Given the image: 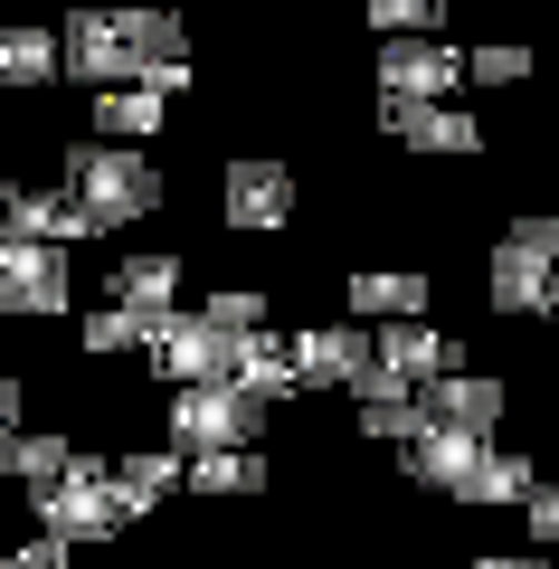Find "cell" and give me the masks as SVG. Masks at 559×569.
Instances as JSON below:
<instances>
[{
    "instance_id": "obj_1",
    "label": "cell",
    "mask_w": 559,
    "mask_h": 569,
    "mask_svg": "<svg viewBox=\"0 0 559 569\" xmlns=\"http://www.w3.org/2000/svg\"><path fill=\"white\" fill-rule=\"evenodd\" d=\"M399 466H408V485L456 493V503H521V493H531V466L502 456L493 437H446V427H418V437L399 447Z\"/></svg>"
},
{
    "instance_id": "obj_2",
    "label": "cell",
    "mask_w": 559,
    "mask_h": 569,
    "mask_svg": "<svg viewBox=\"0 0 559 569\" xmlns=\"http://www.w3.org/2000/svg\"><path fill=\"white\" fill-rule=\"evenodd\" d=\"M58 190L86 209V219H96V238H104V228H133V219H152V200H161V171H152V152H123V142H67Z\"/></svg>"
},
{
    "instance_id": "obj_3",
    "label": "cell",
    "mask_w": 559,
    "mask_h": 569,
    "mask_svg": "<svg viewBox=\"0 0 559 569\" xmlns=\"http://www.w3.org/2000/svg\"><path fill=\"white\" fill-rule=\"evenodd\" d=\"M123 493H114V466L104 456H77V466L58 475V485L39 493V541L58 550H86V541H123Z\"/></svg>"
},
{
    "instance_id": "obj_4",
    "label": "cell",
    "mask_w": 559,
    "mask_h": 569,
    "mask_svg": "<svg viewBox=\"0 0 559 569\" xmlns=\"http://www.w3.org/2000/svg\"><path fill=\"white\" fill-rule=\"evenodd\" d=\"M257 427H266V408L247 399V389H180L171 399V456L180 466H200V456H238V447H257Z\"/></svg>"
},
{
    "instance_id": "obj_5",
    "label": "cell",
    "mask_w": 559,
    "mask_h": 569,
    "mask_svg": "<svg viewBox=\"0 0 559 569\" xmlns=\"http://www.w3.org/2000/svg\"><path fill=\"white\" fill-rule=\"evenodd\" d=\"M58 77L86 86V96L142 86V58H133V39H123V10H77V20L58 29Z\"/></svg>"
},
{
    "instance_id": "obj_6",
    "label": "cell",
    "mask_w": 559,
    "mask_h": 569,
    "mask_svg": "<svg viewBox=\"0 0 559 569\" xmlns=\"http://www.w3.org/2000/svg\"><path fill=\"white\" fill-rule=\"evenodd\" d=\"M247 342H257V332H247ZM247 342L219 332L200 305H190V313H171V323L152 332V361H161V380H180V389H219V380H238V351Z\"/></svg>"
},
{
    "instance_id": "obj_7",
    "label": "cell",
    "mask_w": 559,
    "mask_h": 569,
    "mask_svg": "<svg viewBox=\"0 0 559 569\" xmlns=\"http://www.w3.org/2000/svg\"><path fill=\"white\" fill-rule=\"evenodd\" d=\"M219 219L238 228V238H276V228L295 219V171H285L276 152H238V162L219 171Z\"/></svg>"
},
{
    "instance_id": "obj_8",
    "label": "cell",
    "mask_w": 559,
    "mask_h": 569,
    "mask_svg": "<svg viewBox=\"0 0 559 569\" xmlns=\"http://www.w3.org/2000/svg\"><path fill=\"white\" fill-rule=\"evenodd\" d=\"M550 276H559V219H512L502 247H493V305L502 313H540Z\"/></svg>"
},
{
    "instance_id": "obj_9",
    "label": "cell",
    "mask_w": 559,
    "mask_h": 569,
    "mask_svg": "<svg viewBox=\"0 0 559 569\" xmlns=\"http://www.w3.org/2000/svg\"><path fill=\"white\" fill-rule=\"evenodd\" d=\"M446 370H465L456 342L418 313V323H380V342H370V380H360V389H408V399H418V389L446 380Z\"/></svg>"
},
{
    "instance_id": "obj_10",
    "label": "cell",
    "mask_w": 559,
    "mask_h": 569,
    "mask_svg": "<svg viewBox=\"0 0 559 569\" xmlns=\"http://www.w3.org/2000/svg\"><path fill=\"white\" fill-rule=\"evenodd\" d=\"M67 305H77V276H67L58 247L0 238V323L10 313H67Z\"/></svg>"
},
{
    "instance_id": "obj_11",
    "label": "cell",
    "mask_w": 559,
    "mask_h": 569,
    "mask_svg": "<svg viewBox=\"0 0 559 569\" xmlns=\"http://www.w3.org/2000/svg\"><path fill=\"white\" fill-rule=\"evenodd\" d=\"M465 86V58L446 39H389L380 48V104H446Z\"/></svg>"
},
{
    "instance_id": "obj_12",
    "label": "cell",
    "mask_w": 559,
    "mask_h": 569,
    "mask_svg": "<svg viewBox=\"0 0 559 569\" xmlns=\"http://www.w3.org/2000/svg\"><path fill=\"white\" fill-rule=\"evenodd\" d=\"M285 361H295V389H360L370 380V332L360 323H303L285 342Z\"/></svg>"
},
{
    "instance_id": "obj_13",
    "label": "cell",
    "mask_w": 559,
    "mask_h": 569,
    "mask_svg": "<svg viewBox=\"0 0 559 569\" xmlns=\"http://www.w3.org/2000/svg\"><path fill=\"white\" fill-rule=\"evenodd\" d=\"M418 427H446V437H493L502 427V380L483 370H446V380L418 389Z\"/></svg>"
},
{
    "instance_id": "obj_14",
    "label": "cell",
    "mask_w": 559,
    "mask_h": 569,
    "mask_svg": "<svg viewBox=\"0 0 559 569\" xmlns=\"http://www.w3.org/2000/svg\"><path fill=\"white\" fill-rule=\"evenodd\" d=\"M380 123L408 142V152H456V162L483 152V123L465 114V104H380Z\"/></svg>"
},
{
    "instance_id": "obj_15",
    "label": "cell",
    "mask_w": 559,
    "mask_h": 569,
    "mask_svg": "<svg viewBox=\"0 0 559 569\" xmlns=\"http://www.w3.org/2000/svg\"><path fill=\"white\" fill-rule=\"evenodd\" d=\"M104 295H114L133 323H171V313H180L171 305V295H180V257H161V247H152V257H123L114 276H104Z\"/></svg>"
},
{
    "instance_id": "obj_16",
    "label": "cell",
    "mask_w": 559,
    "mask_h": 569,
    "mask_svg": "<svg viewBox=\"0 0 559 569\" xmlns=\"http://www.w3.org/2000/svg\"><path fill=\"white\" fill-rule=\"evenodd\" d=\"M10 238H29V247H77V238H96V219H86L67 190H20V209H10Z\"/></svg>"
},
{
    "instance_id": "obj_17",
    "label": "cell",
    "mask_w": 559,
    "mask_h": 569,
    "mask_svg": "<svg viewBox=\"0 0 559 569\" xmlns=\"http://www.w3.org/2000/svg\"><path fill=\"white\" fill-rule=\"evenodd\" d=\"M341 295H351V313H370V323H418L427 276H418V266H389V276H380V266H360Z\"/></svg>"
},
{
    "instance_id": "obj_18",
    "label": "cell",
    "mask_w": 559,
    "mask_h": 569,
    "mask_svg": "<svg viewBox=\"0 0 559 569\" xmlns=\"http://www.w3.org/2000/svg\"><path fill=\"white\" fill-rule=\"evenodd\" d=\"M58 86V29H0V96Z\"/></svg>"
},
{
    "instance_id": "obj_19",
    "label": "cell",
    "mask_w": 559,
    "mask_h": 569,
    "mask_svg": "<svg viewBox=\"0 0 559 569\" xmlns=\"http://www.w3.org/2000/svg\"><path fill=\"white\" fill-rule=\"evenodd\" d=\"M0 466L20 475L29 493H48V485H58V475H67V466H77V437H58V427H20V437L0 447Z\"/></svg>"
},
{
    "instance_id": "obj_20",
    "label": "cell",
    "mask_w": 559,
    "mask_h": 569,
    "mask_svg": "<svg viewBox=\"0 0 559 569\" xmlns=\"http://www.w3.org/2000/svg\"><path fill=\"white\" fill-rule=\"evenodd\" d=\"M171 123V104L152 86H123V96H96V142H152Z\"/></svg>"
},
{
    "instance_id": "obj_21",
    "label": "cell",
    "mask_w": 559,
    "mask_h": 569,
    "mask_svg": "<svg viewBox=\"0 0 559 569\" xmlns=\"http://www.w3.org/2000/svg\"><path fill=\"white\" fill-rule=\"evenodd\" d=\"M180 475H190V466H180L171 447H133V456H114V493H123V512H152L161 493L180 485Z\"/></svg>"
},
{
    "instance_id": "obj_22",
    "label": "cell",
    "mask_w": 559,
    "mask_h": 569,
    "mask_svg": "<svg viewBox=\"0 0 559 569\" xmlns=\"http://www.w3.org/2000/svg\"><path fill=\"white\" fill-rule=\"evenodd\" d=\"M228 389H247V399H257V408L295 399V361H285V342H276V332H257V342L238 351V380H228Z\"/></svg>"
},
{
    "instance_id": "obj_23",
    "label": "cell",
    "mask_w": 559,
    "mask_h": 569,
    "mask_svg": "<svg viewBox=\"0 0 559 569\" xmlns=\"http://www.w3.org/2000/svg\"><path fill=\"white\" fill-rule=\"evenodd\" d=\"M180 485H190V493H266V485H276V466H266L257 447H238V456H200Z\"/></svg>"
},
{
    "instance_id": "obj_24",
    "label": "cell",
    "mask_w": 559,
    "mask_h": 569,
    "mask_svg": "<svg viewBox=\"0 0 559 569\" xmlns=\"http://www.w3.org/2000/svg\"><path fill=\"white\" fill-rule=\"evenodd\" d=\"M360 399V437H370V447H408V437H418V399H408V389H351Z\"/></svg>"
},
{
    "instance_id": "obj_25",
    "label": "cell",
    "mask_w": 559,
    "mask_h": 569,
    "mask_svg": "<svg viewBox=\"0 0 559 569\" xmlns=\"http://www.w3.org/2000/svg\"><path fill=\"white\" fill-rule=\"evenodd\" d=\"M152 332H161V323H133L123 305H96V313L77 323V342L96 351V361H123V351H152Z\"/></svg>"
},
{
    "instance_id": "obj_26",
    "label": "cell",
    "mask_w": 559,
    "mask_h": 569,
    "mask_svg": "<svg viewBox=\"0 0 559 569\" xmlns=\"http://www.w3.org/2000/svg\"><path fill=\"white\" fill-rule=\"evenodd\" d=\"M123 39H133L142 77H152V67H180V20L171 10H123Z\"/></svg>"
},
{
    "instance_id": "obj_27",
    "label": "cell",
    "mask_w": 559,
    "mask_h": 569,
    "mask_svg": "<svg viewBox=\"0 0 559 569\" xmlns=\"http://www.w3.org/2000/svg\"><path fill=\"white\" fill-rule=\"evenodd\" d=\"M437 20H446L437 0H370V29H380V48H389V39H437Z\"/></svg>"
},
{
    "instance_id": "obj_28",
    "label": "cell",
    "mask_w": 559,
    "mask_h": 569,
    "mask_svg": "<svg viewBox=\"0 0 559 569\" xmlns=\"http://www.w3.org/2000/svg\"><path fill=\"white\" fill-rule=\"evenodd\" d=\"M200 313H209L219 332H238V342H247V332H266V295H257V284H219Z\"/></svg>"
},
{
    "instance_id": "obj_29",
    "label": "cell",
    "mask_w": 559,
    "mask_h": 569,
    "mask_svg": "<svg viewBox=\"0 0 559 569\" xmlns=\"http://www.w3.org/2000/svg\"><path fill=\"white\" fill-rule=\"evenodd\" d=\"M465 77H475V86H521V77H531V48H475Z\"/></svg>"
},
{
    "instance_id": "obj_30",
    "label": "cell",
    "mask_w": 559,
    "mask_h": 569,
    "mask_svg": "<svg viewBox=\"0 0 559 569\" xmlns=\"http://www.w3.org/2000/svg\"><path fill=\"white\" fill-rule=\"evenodd\" d=\"M521 512H531V541L559 550V485H531V493H521Z\"/></svg>"
},
{
    "instance_id": "obj_31",
    "label": "cell",
    "mask_w": 559,
    "mask_h": 569,
    "mask_svg": "<svg viewBox=\"0 0 559 569\" xmlns=\"http://www.w3.org/2000/svg\"><path fill=\"white\" fill-rule=\"evenodd\" d=\"M0 569H86V560H77V550H58V541H20Z\"/></svg>"
},
{
    "instance_id": "obj_32",
    "label": "cell",
    "mask_w": 559,
    "mask_h": 569,
    "mask_svg": "<svg viewBox=\"0 0 559 569\" xmlns=\"http://www.w3.org/2000/svg\"><path fill=\"white\" fill-rule=\"evenodd\" d=\"M20 408H29V380H20V370H0V447L20 437Z\"/></svg>"
},
{
    "instance_id": "obj_33",
    "label": "cell",
    "mask_w": 559,
    "mask_h": 569,
    "mask_svg": "<svg viewBox=\"0 0 559 569\" xmlns=\"http://www.w3.org/2000/svg\"><path fill=\"white\" fill-rule=\"evenodd\" d=\"M475 569H540V550H483Z\"/></svg>"
},
{
    "instance_id": "obj_34",
    "label": "cell",
    "mask_w": 559,
    "mask_h": 569,
    "mask_svg": "<svg viewBox=\"0 0 559 569\" xmlns=\"http://www.w3.org/2000/svg\"><path fill=\"white\" fill-rule=\"evenodd\" d=\"M10 209H20V181H0V238H10Z\"/></svg>"
},
{
    "instance_id": "obj_35",
    "label": "cell",
    "mask_w": 559,
    "mask_h": 569,
    "mask_svg": "<svg viewBox=\"0 0 559 569\" xmlns=\"http://www.w3.org/2000/svg\"><path fill=\"white\" fill-rule=\"evenodd\" d=\"M540 313H550V323H559V276H550V295H540Z\"/></svg>"
},
{
    "instance_id": "obj_36",
    "label": "cell",
    "mask_w": 559,
    "mask_h": 569,
    "mask_svg": "<svg viewBox=\"0 0 559 569\" xmlns=\"http://www.w3.org/2000/svg\"><path fill=\"white\" fill-rule=\"evenodd\" d=\"M10 550H20V541H10V512H0V560H10Z\"/></svg>"
},
{
    "instance_id": "obj_37",
    "label": "cell",
    "mask_w": 559,
    "mask_h": 569,
    "mask_svg": "<svg viewBox=\"0 0 559 569\" xmlns=\"http://www.w3.org/2000/svg\"><path fill=\"white\" fill-rule=\"evenodd\" d=\"M550 219H559V209H550Z\"/></svg>"
},
{
    "instance_id": "obj_38",
    "label": "cell",
    "mask_w": 559,
    "mask_h": 569,
    "mask_svg": "<svg viewBox=\"0 0 559 569\" xmlns=\"http://www.w3.org/2000/svg\"><path fill=\"white\" fill-rule=\"evenodd\" d=\"M0 475H10V466H0Z\"/></svg>"
}]
</instances>
